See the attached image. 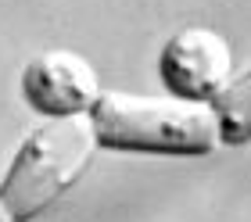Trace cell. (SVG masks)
<instances>
[{
	"label": "cell",
	"mask_w": 251,
	"mask_h": 222,
	"mask_svg": "<svg viewBox=\"0 0 251 222\" xmlns=\"http://www.w3.org/2000/svg\"><path fill=\"white\" fill-rule=\"evenodd\" d=\"M97 147L100 144L90 115L50 119L36 133H29L0 183V201L11 212V219L29 222L43 208H50L86 172Z\"/></svg>",
	"instance_id": "cell-2"
},
{
	"label": "cell",
	"mask_w": 251,
	"mask_h": 222,
	"mask_svg": "<svg viewBox=\"0 0 251 222\" xmlns=\"http://www.w3.org/2000/svg\"><path fill=\"white\" fill-rule=\"evenodd\" d=\"M158 75L173 97L219 100V93L230 86L233 75V50L215 29H179L158 54Z\"/></svg>",
	"instance_id": "cell-3"
},
{
	"label": "cell",
	"mask_w": 251,
	"mask_h": 222,
	"mask_svg": "<svg viewBox=\"0 0 251 222\" xmlns=\"http://www.w3.org/2000/svg\"><path fill=\"white\" fill-rule=\"evenodd\" d=\"M0 222H15V219H11V212L4 208V201H0Z\"/></svg>",
	"instance_id": "cell-6"
},
{
	"label": "cell",
	"mask_w": 251,
	"mask_h": 222,
	"mask_svg": "<svg viewBox=\"0 0 251 222\" xmlns=\"http://www.w3.org/2000/svg\"><path fill=\"white\" fill-rule=\"evenodd\" d=\"M22 93L29 108L47 119H68V115H90L100 100V79L94 65L75 50H43L22 72Z\"/></svg>",
	"instance_id": "cell-4"
},
{
	"label": "cell",
	"mask_w": 251,
	"mask_h": 222,
	"mask_svg": "<svg viewBox=\"0 0 251 222\" xmlns=\"http://www.w3.org/2000/svg\"><path fill=\"white\" fill-rule=\"evenodd\" d=\"M219 122H223V144L226 147H241L251 140V72H244L237 83H230L219 100Z\"/></svg>",
	"instance_id": "cell-5"
},
{
	"label": "cell",
	"mask_w": 251,
	"mask_h": 222,
	"mask_svg": "<svg viewBox=\"0 0 251 222\" xmlns=\"http://www.w3.org/2000/svg\"><path fill=\"white\" fill-rule=\"evenodd\" d=\"M97 144L108 150L144 154H212L223 144V122L215 100L187 97H140V93H100L90 108Z\"/></svg>",
	"instance_id": "cell-1"
}]
</instances>
